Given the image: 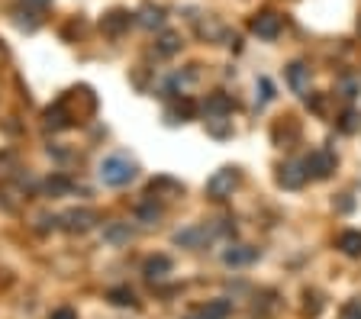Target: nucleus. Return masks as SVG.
Returning a JSON list of instances; mask_svg holds the SVG:
<instances>
[{
	"label": "nucleus",
	"mask_w": 361,
	"mask_h": 319,
	"mask_svg": "<svg viewBox=\"0 0 361 319\" xmlns=\"http://www.w3.org/2000/svg\"><path fill=\"white\" fill-rule=\"evenodd\" d=\"M358 126H361V113L358 110H349L342 116V132H355Z\"/></svg>",
	"instance_id": "393cba45"
},
{
	"label": "nucleus",
	"mask_w": 361,
	"mask_h": 319,
	"mask_svg": "<svg viewBox=\"0 0 361 319\" xmlns=\"http://www.w3.org/2000/svg\"><path fill=\"white\" fill-rule=\"evenodd\" d=\"M142 274H146L148 281H165L168 274H171V258H168V255H152V258L142 264Z\"/></svg>",
	"instance_id": "f8f14e48"
},
{
	"label": "nucleus",
	"mask_w": 361,
	"mask_h": 319,
	"mask_svg": "<svg viewBox=\"0 0 361 319\" xmlns=\"http://www.w3.org/2000/svg\"><path fill=\"white\" fill-rule=\"evenodd\" d=\"M303 165H306V174H310V178L326 181L335 171V155L326 149H316V152H310V158H306Z\"/></svg>",
	"instance_id": "39448f33"
},
{
	"label": "nucleus",
	"mask_w": 361,
	"mask_h": 319,
	"mask_svg": "<svg viewBox=\"0 0 361 319\" xmlns=\"http://www.w3.org/2000/svg\"><path fill=\"white\" fill-rule=\"evenodd\" d=\"M100 181L107 184V188H126L130 181H136V174H139V165L130 158V155H107V158L100 161Z\"/></svg>",
	"instance_id": "f257e3e1"
},
{
	"label": "nucleus",
	"mask_w": 361,
	"mask_h": 319,
	"mask_svg": "<svg viewBox=\"0 0 361 319\" xmlns=\"http://www.w3.org/2000/svg\"><path fill=\"white\" fill-rule=\"evenodd\" d=\"M342 319H361V297H355V300H349V303H345Z\"/></svg>",
	"instance_id": "a878e982"
},
{
	"label": "nucleus",
	"mask_w": 361,
	"mask_h": 319,
	"mask_svg": "<svg viewBox=\"0 0 361 319\" xmlns=\"http://www.w3.org/2000/svg\"><path fill=\"white\" fill-rule=\"evenodd\" d=\"M200 36L220 39L222 36V26H220V23H213V19H210V23H200Z\"/></svg>",
	"instance_id": "bb28decb"
},
{
	"label": "nucleus",
	"mask_w": 361,
	"mask_h": 319,
	"mask_svg": "<svg viewBox=\"0 0 361 319\" xmlns=\"http://www.w3.org/2000/svg\"><path fill=\"white\" fill-rule=\"evenodd\" d=\"M232 97L229 94H210L204 100V116H229L232 113Z\"/></svg>",
	"instance_id": "4468645a"
},
{
	"label": "nucleus",
	"mask_w": 361,
	"mask_h": 319,
	"mask_svg": "<svg viewBox=\"0 0 361 319\" xmlns=\"http://www.w3.org/2000/svg\"><path fill=\"white\" fill-rule=\"evenodd\" d=\"M220 235V226H204V223H194L187 229H177L175 233V245L181 248H206Z\"/></svg>",
	"instance_id": "f03ea898"
},
{
	"label": "nucleus",
	"mask_w": 361,
	"mask_h": 319,
	"mask_svg": "<svg viewBox=\"0 0 361 319\" xmlns=\"http://www.w3.org/2000/svg\"><path fill=\"white\" fill-rule=\"evenodd\" d=\"M49 319H78V313H74L71 307H62V310H55V313H52V316H49Z\"/></svg>",
	"instance_id": "c756f323"
},
{
	"label": "nucleus",
	"mask_w": 361,
	"mask_h": 319,
	"mask_svg": "<svg viewBox=\"0 0 361 319\" xmlns=\"http://www.w3.org/2000/svg\"><path fill=\"white\" fill-rule=\"evenodd\" d=\"M175 52H181V36L177 33H165L158 39V55H175Z\"/></svg>",
	"instance_id": "5701e85b"
},
{
	"label": "nucleus",
	"mask_w": 361,
	"mask_h": 319,
	"mask_svg": "<svg viewBox=\"0 0 361 319\" xmlns=\"http://www.w3.org/2000/svg\"><path fill=\"white\" fill-rule=\"evenodd\" d=\"M194 113V100H187V97H181V100H175V104L165 110V116H168V122H184L187 116Z\"/></svg>",
	"instance_id": "f3484780"
},
{
	"label": "nucleus",
	"mask_w": 361,
	"mask_h": 319,
	"mask_svg": "<svg viewBox=\"0 0 361 319\" xmlns=\"http://www.w3.org/2000/svg\"><path fill=\"white\" fill-rule=\"evenodd\" d=\"M281 26H284V23H281V17L274 13V10H261V13H255V17H252V26L249 29L258 39H278L281 36Z\"/></svg>",
	"instance_id": "423d86ee"
},
{
	"label": "nucleus",
	"mask_w": 361,
	"mask_h": 319,
	"mask_svg": "<svg viewBox=\"0 0 361 319\" xmlns=\"http://www.w3.org/2000/svg\"><path fill=\"white\" fill-rule=\"evenodd\" d=\"M58 223H62V229H68V233L84 235V233H91L94 226H97V213H94V210H87V207L68 210L65 216H58Z\"/></svg>",
	"instance_id": "20e7f679"
},
{
	"label": "nucleus",
	"mask_w": 361,
	"mask_h": 319,
	"mask_svg": "<svg viewBox=\"0 0 361 319\" xmlns=\"http://www.w3.org/2000/svg\"><path fill=\"white\" fill-rule=\"evenodd\" d=\"M71 188H74V184L65 178V174H52V178L46 181V188H42V190H46L49 197H65V194H71Z\"/></svg>",
	"instance_id": "412c9836"
},
{
	"label": "nucleus",
	"mask_w": 361,
	"mask_h": 319,
	"mask_svg": "<svg viewBox=\"0 0 361 319\" xmlns=\"http://www.w3.org/2000/svg\"><path fill=\"white\" fill-rule=\"evenodd\" d=\"M258 258V248H252V245H229L226 252H222V262L229 264V268H242V264H252Z\"/></svg>",
	"instance_id": "9d476101"
},
{
	"label": "nucleus",
	"mask_w": 361,
	"mask_h": 319,
	"mask_svg": "<svg viewBox=\"0 0 361 319\" xmlns=\"http://www.w3.org/2000/svg\"><path fill=\"white\" fill-rule=\"evenodd\" d=\"M29 7H36V10H42V7H49V3H52V0H26Z\"/></svg>",
	"instance_id": "7c9ffc66"
},
{
	"label": "nucleus",
	"mask_w": 361,
	"mask_h": 319,
	"mask_svg": "<svg viewBox=\"0 0 361 319\" xmlns=\"http://www.w3.org/2000/svg\"><path fill=\"white\" fill-rule=\"evenodd\" d=\"M107 300H110L113 307H136V293H132L130 287H110V291H107Z\"/></svg>",
	"instance_id": "4be33fe9"
},
{
	"label": "nucleus",
	"mask_w": 361,
	"mask_h": 319,
	"mask_svg": "<svg viewBox=\"0 0 361 319\" xmlns=\"http://www.w3.org/2000/svg\"><path fill=\"white\" fill-rule=\"evenodd\" d=\"M136 19H139V26H146V29H161L165 26V10L155 7V3H142Z\"/></svg>",
	"instance_id": "2eb2a0df"
},
{
	"label": "nucleus",
	"mask_w": 361,
	"mask_h": 319,
	"mask_svg": "<svg viewBox=\"0 0 361 319\" xmlns=\"http://www.w3.org/2000/svg\"><path fill=\"white\" fill-rule=\"evenodd\" d=\"M46 126L49 129H65V126H71V116L65 113V104H55V107H49L46 110Z\"/></svg>",
	"instance_id": "dca6fc26"
},
{
	"label": "nucleus",
	"mask_w": 361,
	"mask_h": 319,
	"mask_svg": "<svg viewBox=\"0 0 361 319\" xmlns=\"http://www.w3.org/2000/svg\"><path fill=\"white\" fill-rule=\"evenodd\" d=\"M339 87L345 91V97H358V84H355L352 78H339Z\"/></svg>",
	"instance_id": "cd10ccee"
},
{
	"label": "nucleus",
	"mask_w": 361,
	"mask_h": 319,
	"mask_svg": "<svg viewBox=\"0 0 361 319\" xmlns=\"http://www.w3.org/2000/svg\"><path fill=\"white\" fill-rule=\"evenodd\" d=\"M206 132L210 136H216V139H229L232 136V120H226V116H206Z\"/></svg>",
	"instance_id": "aec40b11"
},
{
	"label": "nucleus",
	"mask_w": 361,
	"mask_h": 319,
	"mask_svg": "<svg viewBox=\"0 0 361 319\" xmlns=\"http://www.w3.org/2000/svg\"><path fill=\"white\" fill-rule=\"evenodd\" d=\"M306 165L303 161H288L284 168H281V174H278V184L281 188H288V190H300L306 184Z\"/></svg>",
	"instance_id": "6e6552de"
},
{
	"label": "nucleus",
	"mask_w": 361,
	"mask_h": 319,
	"mask_svg": "<svg viewBox=\"0 0 361 319\" xmlns=\"http://www.w3.org/2000/svg\"><path fill=\"white\" fill-rule=\"evenodd\" d=\"M136 239L130 223H107L103 226V242L107 245H130Z\"/></svg>",
	"instance_id": "9b49d317"
},
{
	"label": "nucleus",
	"mask_w": 361,
	"mask_h": 319,
	"mask_svg": "<svg viewBox=\"0 0 361 319\" xmlns=\"http://www.w3.org/2000/svg\"><path fill=\"white\" fill-rule=\"evenodd\" d=\"M335 245H339L345 255L358 258V255H361V233H358V229H349V233L339 235V242H335Z\"/></svg>",
	"instance_id": "6ab92c4d"
},
{
	"label": "nucleus",
	"mask_w": 361,
	"mask_h": 319,
	"mask_svg": "<svg viewBox=\"0 0 361 319\" xmlns=\"http://www.w3.org/2000/svg\"><path fill=\"white\" fill-rule=\"evenodd\" d=\"M352 207H355V200L349 197V194H342V197L335 200V210H342V213H349V210H352Z\"/></svg>",
	"instance_id": "c85d7f7f"
},
{
	"label": "nucleus",
	"mask_w": 361,
	"mask_h": 319,
	"mask_svg": "<svg viewBox=\"0 0 361 319\" xmlns=\"http://www.w3.org/2000/svg\"><path fill=\"white\" fill-rule=\"evenodd\" d=\"M274 100V84H271L268 78H261L258 87H255V107H265Z\"/></svg>",
	"instance_id": "b1692460"
},
{
	"label": "nucleus",
	"mask_w": 361,
	"mask_h": 319,
	"mask_svg": "<svg viewBox=\"0 0 361 319\" xmlns=\"http://www.w3.org/2000/svg\"><path fill=\"white\" fill-rule=\"evenodd\" d=\"M239 181H242L239 168H220V171H213V178L206 181V194L213 200H226V197H232V190L239 188Z\"/></svg>",
	"instance_id": "7ed1b4c3"
},
{
	"label": "nucleus",
	"mask_w": 361,
	"mask_h": 319,
	"mask_svg": "<svg viewBox=\"0 0 361 319\" xmlns=\"http://www.w3.org/2000/svg\"><path fill=\"white\" fill-rule=\"evenodd\" d=\"M229 313H232V300H210L204 307L200 313H191L187 319H229Z\"/></svg>",
	"instance_id": "ddd939ff"
},
{
	"label": "nucleus",
	"mask_w": 361,
	"mask_h": 319,
	"mask_svg": "<svg viewBox=\"0 0 361 319\" xmlns=\"http://www.w3.org/2000/svg\"><path fill=\"white\" fill-rule=\"evenodd\" d=\"M132 19H136V17H132L130 10H120V7L110 10V13H103V19H100L103 36H113V39L123 36V33H126V29L132 26Z\"/></svg>",
	"instance_id": "0eeeda50"
},
{
	"label": "nucleus",
	"mask_w": 361,
	"mask_h": 319,
	"mask_svg": "<svg viewBox=\"0 0 361 319\" xmlns=\"http://www.w3.org/2000/svg\"><path fill=\"white\" fill-rule=\"evenodd\" d=\"M288 84L294 87V94L306 97L310 94V68L303 62H290L288 65Z\"/></svg>",
	"instance_id": "1a4fd4ad"
},
{
	"label": "nucleus",
	"mask_w": 361,
	"mask_h": 319,
	"mask_svg": "<svg viewBox=\"0 0 361 319\" xmlns=\"http://www.w3.org/2000/svg\"><path fill=\"white\" fill-rule=\"evenodd\" d=\"M136 219L146 226H155L158 219H161V207H158L155 200H142L139 207H136Z\"/></svg>",
	"instance_id": "a211bd4d"
}]
</instances>
